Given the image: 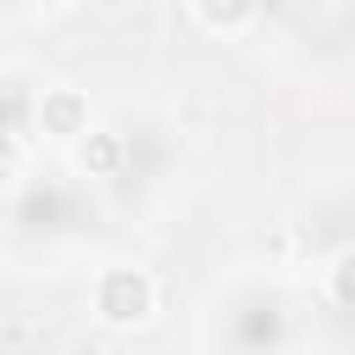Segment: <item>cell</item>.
<instances>
[{"mask_svg":"<svg viewBox=\"0 0 355 355\" xmlns=\"http://www.w3.org/2000/svg\"><path fill=\"white\" fill-rule=\"evenodd\" d=\"M83 216H94V205L83 211V194H78L72 183H50V178L17 189V200H11V233H17V239H28V233L55 239V233H67V227L83 222Z\"/></svg>","mask_w":355,"mask_h":355,"instance_id":"obj_1","label":"cell"},{"mask_svg":"<svg viewBox=\"0 0 355 355\" xmlns=\"http://www.w3.org/2000/svg\"><path fill=\"white\" fill-rule=\"evenodd\" d=\"M222 338H227L233 349H272V344H283V338H288V311H283V300L266 294V288L244 294V300L233 305V322L222 327Z\"/></svg>","mask_w":355,"mask_h":355,"instance_id":"obj_2","label":"cell"},{"mask_svg":"<svg viewBox=\"0 0 355 355\" xmlns=\"http://www.w3.org/2000/svg\"><path fill=\"white\" fill-rule=\"evenodd\" d=\"M94 311L111 322V327H133L155 311V283L139 272V266H111L100 283H94Z\"/></svg>","mask_w":355,"mask_h":355,"instance_id":"obj_3","label":"cell"},{"mask_svg":"<svg viewBox=\"0 0 355 355\" xmlns=\"http://www.w3.org/2000/svg\"><path fill=\"white\" fill-rule=\"evenodd\" d=\"M39 133H50V139H83V133H89V105H83V94H72V89H44V100H39Z\"/></svg>","mask_w":355,"mask_h":355,"instance_id":"obj_4","label":"cell"},{"mask_svg":"<svg viewBox=\"0 0 355 355\" xmlns=\"http://www.w3.org/2000/svg\"><path fill=\"white\" fill-rule=\"evenodd\" d=\"M83 172L89 178H122V161H128V133H111V128H94L83 133Z\"/></svg>","mask_w":355,"mask_h":355,"instance_id":"obj_5","label":"cell"},{"mask_svg":"<svg viewBox=\"0 0 355 355\" xmlns=\"http://www.w3.org/2000/svg\"><path fill=\"white\" fill-rule=\"evenodd\" d=\"M194 11H200L205 28H216V33H239V28L261 11V0H194Z\"/></svg>","mask_w":355,"mask_h":355,"instance_id":"obj_6","label":"cell"},{"mask_svg":"<svg viewBox=\"0 0 355 355\" xmlns=\"http://www.w3.org/2000/svg\"><path fill=\"white\" fill-rule=\"evenodd\" d=\"M327 294H333L338 311H355V244H344V250L333 255V266H327Z\"/></svg>","mask_w":355,"mask_h":355,"instance_id":"obj_7","label":"cell"},{"mask_svg":"<svg viewBox=\"0 0 355 355\" xmlns=\"http://www.w3.org/2000/svg\"><path fill=\"white\" fill-rule=\"evenodd\" d=\"M6 100H11V150H22V139H28V116H33V94H28L22 78H11V83H6Z\"/></svg>","mask_w":355,"mask_h":355,"instance_id":"obj_8","label":"cell"},{"mask_svg":"<svg viewBox=\"0 0 355 355\" xmlns=\"http://www.w3.org/2000/svg\"><path fill=\"white\" fill-rule=\"evenodd\" d=\"M33 6H67V0H33Z\"/></svg>","mask_w":355,"mask_h":355,"instance_id":"obj_9","label":"cell"}]
</instances>
